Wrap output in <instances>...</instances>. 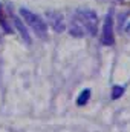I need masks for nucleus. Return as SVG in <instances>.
Returning <instances> with one entry per match:
<instances>
[{
  "instance_id": "1",
  "label": "nucleus",
  "mask_w": 130,
  "mask_h": 132,
  "mask_svg": "<svg viewBox=\"0 0 130 132\" xmlns=\"http://www.w3.org/2000/svg\"><path fill=\"white\" fill-rule=\"evenodd\" d=\"M98 32V15L94 9L78 8L69 23V34L72 37H94Z\"/></svg>"
},
{
  "instance_id": "2",
  "label": "nucleus",
  "mask_w": 130,
  "mask_h": 132,
  "mask_svg": "<svg viewBox=\"0 0 130 132\" xmlns=\"http://www.w3.org/2000/svg\"><path fill=\"white\" fill-rule=\"evenodd\" d=\"M20 17L35 32L37 37H40V38H46L48 37V23H46V20H43L41 15L29 11L28 8H20Z\"/></svg>"
},
{
  "instance_id": "3",
  "label": "nucleus",
  "mask_w": 130,
  "mask_h": 132,
  "mask_svg": "<svg viewBox=\"0 0 130 132\" xmlns=\"http://www.w3.org/2000/svg\"><path fill=\"white\" fill-rule=\"evenodd\" d=\"M113 26H115V22H113V14L109 12L104 19V23H103V31H101V43L104 46H113L115 45V32H113Z\"/></svg>"
},
{
  "instance_id": "4",
  "label": "nucleus",
  "mask_w": 130,
  "mask_h": 132,
  "mask_svg": "<svg viewBox=\"0 0 130 132\" xmlns=\"http://www.w3.org/2000/svg\"><path fill=\"white\" fill-rule=\"evenodd\" d=\"M46 20H48L49 26L57 34L64 32V29H66L64 15L60 11H46Z\"/></svg>"
},
{
  "instance_id": "5",
  "label": "nucleus",
  "mask_w": 130,
  "mask_h": 132,
  "mask_svg": "<svg viewBox=\"0 0 130 132\" xmlns=\"http://www.w3.org/2000/svg\"><path fill=\"white\" fill-rule=\"evenodd\" d=\"M12 22H14V26H15V29H17V32L20 34V37L23 38V42L29 46L31 43H32V40H31V35L28 32V28L25 26V23H23V20H20L18 17H15V15H12Z\"/></svg>"
},
{
  "instance_id": "6",
  "label": "nucleus",
  "mask_w": 130,
  "mask_h": 132,
  "mask_svg": "<svg viewBox=\"0 0 130 132\" xmlns=\"http://www.w3.org/2000/svg\"><path fill=\"white\" fill-rule=\"evenodd\" d=\"M0 28L3 29L5 34H12L11 23H9V20H8V17H6V14H5V11H3L2 3H0Z\"/></svg>"
},
{
  "instance_id": "7",
  "label": "nucleus",
  "mask_w": 130,
  "mask_h": 132,
  "mask_svg": "<svg viewBox=\"0 0 130 132\" xmlns=\"http://www.w3.org/2000/svg\"><path fill=\"white\" fill-rule=\"evenodd\" d=\"M90 89L87 88V89H83L81 92H80V95H78V98H77V106H84L87 101H89V98H90Z\"/></svg>"
},
{
  "instance_id": "8",
  "label": "nucleus",
  "mask_w": 130,
  "mask_h": 132,
  "mask_svg": "<svg viewBox=\"0 0 130 132\" xmlns=\"http://www.w3.org/2000/svg\"><path fill=\"white\" fill-rule=\"evenodd\" d=\"M123 94H124V88H123V86L115 85V86L112 88V98H113V100L121 98V97H123Z\"/></svg>"
},
{
  "instance_id": "9",
  "label": "nucleus",
  "mask_w": 130,
  "mask_h": 132,
  "mask_svg": "<svg viewBox=\"0 0 130 132\" xmlns=\"http://www.w3.org/2000/svg\"><path fill=\"white\" fill-rule=\"evenodd\" d=\"M126 32H127V34L130 35V23L127 25V26H126Z\"/></svg>"
}]
</instances>
